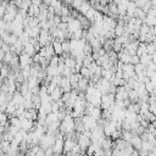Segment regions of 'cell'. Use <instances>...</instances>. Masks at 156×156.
I'll return each mask as SVG.
<instances>
[{
  "label": "cell",
  "instance_id": "30bf717a",
  "mask_svg": "<svg viewBox=\"0 0 156 156\" xmlns=\"http://www.w3.org/2000/svg\"><path fill=\"white\" fill-rule=\"evenodd\" d=\"M52 48H54V51H55V55H62L63 54V49H62V41L58 40V39H55L52 43H51Z\"/></svg>",
  "mask_w": 156,
  "mask_h": 156
},
{
  "label": "cell",
  "instance_id": "7a4b0ae2",
  "mask_svg": "<svg viewBox=\"0 0 156 156\" xmlns=\"http://www.w3.org/2000/svg\"><path fill=\"white\" fill-rule=\"evenodd\" d=\"M116 101V98H115V94H111V93H107V94H102L101 96V104H100V107L102 110H107L110 108Z\"/></svg>",
  "mask_w": 156,
  "mask_h": 156
},
{
  "label": "cell",
  "instance_id": "7402d4cb",
  "mask_svg": "<svg viewBox=\"0 0 156 156\" xmlns=\"http://www.w3.org/2000/svg\"><path fill=\"white\" fill-rule=\"evenodd\" d=\"M91 62H94V57H93V55H85V56L83 57V66L88 67Z\"/></svg>",
  "mask_w": 156,
  "mask_h": 156
},
{
  "label": "cell",
  "instance_id": "6da1fadb",
  "mask_svg": "<svg viewBox=\"0 0 156 156\" xmlns=\"http://www.w3.org/2000/svg\"><path fill=\"white\" fill-rule=\"evenodd\" d=\"M60 130L62 134H69L74 130V118L72 115H66L65 118L60 123Z\"/></svg>",
  "mask_w": 156,
  "mask_h": 156
},
{
  "label": "cell",
  "instance_id": "9c48e42d",
  "mask_svg": "<svg viewBox=\"0 0 156 156\" xmlns=\"http://www.w3.org/2000/svg\"><path fill=\"white\" fill-rule=\"evenodd\" d=\"M117 57H118V61L123 62V63H130V57L132 55L126 50V49H122L118 54H117Z\"/></svg>",
  "mask_w": 156,
  "mask_h": 156
},
{
  "label": "cell",
  "instance_id": "7c38bea8",
  "mask_svg": "<svg viewBox=\"0 0 156 156\" xmlns=\"http://www.w3.org/2000/svg\"><path fill=\"white\" fill-rule=\"evenodd\" d=\"M62 95H63V91H62V89H61L60 87H56V88L50 93V96H51L52 101H58V100H61Z\"/></svg>",
  "mask_w": 156,
  "mask_h": 156
},
{
  "label": "cell",
  "instance_id": "277c9868",
  "mask_svg": "<svg viewBox=\"0 0 156 156\" xmlns=\"http://www.w3.org/2000/svg\"><path fill=\"white\" fill-rule=\"evenodd\" d=\"M82 121H83V124H84V128L87 130H91L94 129L96 126H98V121L94 119L91 116L89 115H85V116H82Z\"/></svg>",
  "mask_w": 156,
  "mask_h": 156
},
{
  "label": "cell",
  "instance_id": "f1b7e54d",
  "mask_svg": "<svg viewBox=\"0 0 156 156\" xmlns=\"http://www.w3.org/2000/svg\"><path fill=\"white\" fill-rule=\"evenodd\" d=\"M2 66H4V65H2V61H0V69L2 68Z\"/></svg>",
  "mask_w": 156,
  "mask_h": 156
},
{
  "label": "cell",
  "instance_id": "5bb4252c",
  "mask_svg": "<svg viewBox=\"0 0 156 156\" xmlns=\"http://www.w3.org/2000/svg\"><path fill=\"white\" fill-rule=\"evenodd\" d=\"M77 141H74L72 138H67L66 140H65V145H63V152H66V154H68L71 150H72V147L74 146V144H76Z\"/></svg>",
  "mask_w": 156,
  "mask_h": 156
},
{
  "label": "cell",
  "instance_id": "4316f807",
  "mask_svg": "<svg viewBox=\"0 0 156 156\" xmlns=\"http://www.w3.org/2000/svg\"><path fill=\"white\" fill-rule=\"evenodd\" d=\"M60 15H61V16H69V10H68L66 6H62Z\"/></svg>",
  "mask_w": 156,
  "mask_h": 156
},
{
  "label": "cell",
  "instance_id": "484cf974",
  "mask_svg": "<svg viewBox=\"0 0 156 156\" xmlns=\"http://www.w3.org/2000/svg\"><path fill=\"white\" fill-rule=\"evenodd\" d=\"M139 62H140V57H139L136 54H135V55H132V57H130V63L135 66V65H138Z\"/></svg>",
  "mask_w": 156,
  "mask_h": 156
},
{
  "label": "cell",
  "instance_id": "4fadbf2b",
  "mask_svg": "<svg viewBox=\"0 0 156 156\" xmlns=\"http://www.w3.org/2000/svg\"><path fill=\"white\" fill-rule=\"evenodd\" d=\"M133 147H135L136 150H139V149H141V144H143V139L138 135V134H134L133 135V138H132V140H130V143H129Z\"/></svg>",
  "mask_w": 156,
  "mask_h": 156
},
{
  "label": "cell",
  "instance_id": "5b68a950",
  "mask_svg": "<svg viewBox=\"0 0 156 156\" xmlns=\"http://www.w3.org/2000/svg\"><path fill=\"white\" fill-rule=\"evenodd\" d=\"M20 121H21V129H24L26 132H30L34 127V122L33 119H28L24 118L23 116H20Z\"/></svg>",
  "mask_w": 156,
  "mask_h": 156
},
{
  "label": "cell",
  "instance_id": "44dd1931",
  "mask_svg": "<svg viewBox=\"0 0 156 156\" xmlns=\"http://www.w3.org/2000/svg\"><path fill=\"white\" fill-rule=\"evenodd\" d=\"M10 74H11V71H10L9 66H6V65H5V66H2V68L0 69V76H1L2 78H5V77L7 78Z\"/></svg>",
  "mask_w": 156,
  "mask_h": 156
},
{
  "label": "cell",
  "instance_id": "2e32d148",
  "mask_svg": "<svg viewBox=\"0 0 156 156\" xmlns=\"http://www.w3.org/2000/svg\"><path fill=\"white\" fill-rule=\"evenodd\" d=\"M61 58H62V61L65 62L66 67L74 69V67H76V58H74V57H65V58L61 57Z\"/></svg>",
  "mask_w": 156,
  "mask_h": 156
},
{
  "label": "cell",
  "instance_id": "ba28073f",
  "mask_svg": "<svg viewBox=\"0 0 156 156\" xmlns=\"http://www.w3.org/2000/svg\"><path fill=\"white\" fill-rule=\"evenodd\" d=\"M32 62H33L32 56H29L28 54L22 52V54L20 55V68L26 67V66H30V63H32Z\"/></svg>",
  "mask_w": 156,
  "mask_h": 156
},
{
  "label": "cell",
  "instance_id": "ffe728a7",
  "mask_svg": "<svg viewBox=\"0 0 156 156\" xmlns=\"http://www.w3.org/2000/svg\"><path fill=\"white\" fill-rule=\"evenodd\" d=\"M146 52H147V51H146V44H144V43L139 44L138 48H136V55L140 57L141 55H144V54H146Z\"/></svg>",
  "mask_w": 156,
  "mask_h": 156
},
{
  "label": "cell",
  "instance_id": "52a82bcc",
  "mask_svg": "<svg viewBox=\"0 0 156 156\" xmlns=\"http://www.w3.org/2000/svg\"><path fill=\"white\" fill-rule=\"evenodd\" d=\"M63 145H65V140L62 138H56L54 145H52V150L55 154L57 155H61L63 152Z\"/></svg>",
  "mask_w": 156,
  "mask_h": 156
},
{
  "label": "cell",
  "instance_id": "8fae6325",
  "mask_svg": "<svg viewBox=\"0 0 156 156\" xmlns=\"http://www.w3.org/2000/svg\"><path fill=\"white\" fill-rule=\"evenodd\" d=\"M23 52H26V54H28L29 56L33 57V56L37 54V50H35V46H34L30 41H28V43H26L24 46H23Z\"/></svg>",
  "mask_w": 156,
  "mask_h": 156
},
{
  "label": "cell",
  "instance_id": "f546056e",
  "mask_svg": "<svg viewBox=\"0 0 156 156\" xmlns=\"http://www.w3.org/2000/svg\"><path fill=\"white\" fill-rule=\"evenodd\" d=\"M65 1H66V2H69V4H72V1H73V0H65Z\"/></svg>",
  "mask_w": 156,
  "mask_h": 156
},
{
  "label": "cell",
  "instance_id": "9a60e30c",
  "mask_svg": "<svg viewBox=\"0 0 156 156\" xmlns=\"http://www.w3.org/2000/svg\"><path fill=\"white\" fill-rule=\"evenodd\" d=\"M143 22H144L146 26H149V27H156V17L152 16V15H149V13H147Z\"/></svg>",
  "mask_w": 156,
  "mask_h": 156
},
{
  "label": "cell",
  "instance_id": "ac0fdd59",
  "mask_svg": "<svg viewBox=\"0 0 156 156\" xmlns=\"http://www.w3.org/2000/svg\"><path fill=\"white\" fill-rule=\"evenodd\" d=\"M88 87H89V84H88V78L82 77V78L79 79V82H78V91H79V90H87Z\"/></svg>",
  "mask_w": 156,
  "mask_h": 156
},
{
  "label": "cell",
  "instance_id": "3957f363",
  "mask_svg": "<svg viewBox=\"0 0 156 156\" xmlns=\"http://www.w3.org/2000/svg\"><path fill=\"white\" fill-rule=\"evenodd\" d=\"M122 71H123V78H124L126 80H128V79H130V78H134V77L136 76V74H135V67H134V65H132V63H124Z\"/></svg>",
  "mask_w": 156,
  "mask_h": 156
},
{
  "label": "cell",
  "instance_id": "e0dca14e",
  "mask_svg": "<svg viewBox=\"0 0 156 156\" xmlns=\"http://www.w3.org/2000/svg\"><path fill=\"white\" fill-rule=\"evenodd\" d=\"M151 61H152V55H150V54H147V52L140 56V63H143L145 67H146Z\"/></svg>",
  "mask_w": 156,
  "mask_h": 156
},
{
  "label": "cell",
  "instance_id": "8992f818",
  "mask_svg": "<svg viewBox=\"0 0 156 156\" xmlns=\"http://www.w3.org/2000/svg\"><path fill=\"white\" fill-rule=\"evenodd\" d=\"M68 32L71 33V34H73L74 32H77L78 29H82V23H80V21L79 20H76V18H71V21L68 22Z\"/></svg>",
  "mask_w": 156,
  "mask_h": 156
},
{
  "label": "cell",
  "instance_id": "d4e9b609",
  "mask_svg": "<svg viewBox=\"0 0 156 156\" xmlns=\"http://www.w3.org/2000/svg\"><path fill=\"white\" fill-rule=\"evenodd\" d=\"M60 61H61V60H60L57 56H52V57L50 58V61H49V65H51V66H58Z\"/></svg>",
  "mask_w": 156,
  "mask_h": 156
},
{
  "label": "cell",
  "instance_id": "83f0119b",
  "mask_svg": "<svg viewBox=\"0 0 156 156\" xmlns=\"http://www.w3.org/2000/svg\"><path fill=\"white\" fill-rule=\"evenodd\" d=\"M54 154H55V152H54V150H52V146L45 149V156H52Z\"/></svg>",
  "mask_w": 156,
  "mask_h": 156
},
{
  "label": "cell",
  "instance_id": "d6986e66",
  "mask_svg": "<svg viewBox=\"0 0 156 156\" xmlns=\"http://www.w3.org/2000/svg\"><path fill=\"white\" fill-rule=\"evenodd\" d=\"M79 73H80V76L82 77H84V78H91V72H90V69L88 68V67H85V66H83L80 69H79Z\"/></svg>",
  "mask_w": 156,
  "mask_h": 156
},
{
  "label": "cell",
  "instance_id": "603a6c76",
  "mask_svg": "<svg viewBox=\"0 0 156 156\" xmlns=\"http://www.w3.org/2000/svg\"><path fill=\"white\" fill-rule=\"evenodd\" d=\"M62 49H63V54H68L71 51L69 40H62Z\"/></svg>",
  "mask_w": 156,
  "mask_h": 156
},
{
  "label": "cell",
  "instance_id": "cb8c5ba5",
  "mask_svg": "<svg viewBox=\"0 0 156 156\" xmlns=\"http://www.w3.org/2000/svg\"><path fill=\"white\" fill-rule=\"evenodd\" d=\"M84 2H85L84 0H73V1H72V5H73V7H74V9L79 10Z\"/></svg>",
  "mask_w": 156,
  "mask_h": 156
}]
</instances>
